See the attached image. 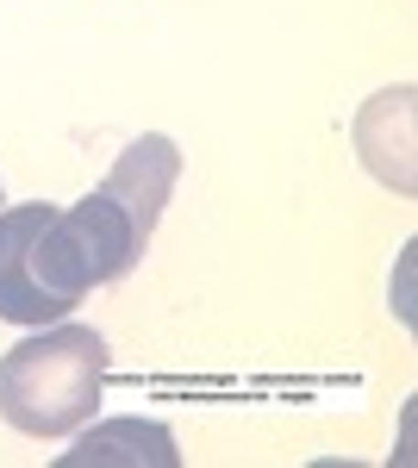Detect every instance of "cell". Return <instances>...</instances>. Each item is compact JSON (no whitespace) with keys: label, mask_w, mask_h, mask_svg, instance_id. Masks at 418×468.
I'll return each mask as SVG.
<instances>
[{"label":"cell","mask_w":418,"mask_h":468,"mask_svg":"<svg viewBox=\"0 0 418 468\" xmlns=\"http://www.w3.org/2000/svg\"><path fill=\"white\" fill-rule=\"evenodd\" d=\"M113 350L94 324H38L0 356V419L19 437H70L94 419Z\"/></svg>","instance_id":"1"},{"label":"cell","mask_w":418,"mask_h":468,"mask_svg":"<svg viewBox=\"0 0 418 468\" xmlns=\"http://www.w3.org/2000/svg\"><path fill=\"white\" fill-rule=\"evenodd\" d=\"M175 176H181L175 138L150 132V138H138V144H125V156L106 169V181L88 194V200L63 207L70 225H75V238H81V250H88L94 288L125 282V275L144 262L150 238H156V218H163V207H169Z\"/></svg>","instance_id":"2"},{"label":"cell","mask_w":418,"mask_h":468,"mask_svg":"<svg viewBox=\"0 0 418 468\" xmlns=\"http://www.w3.org/2000/svg\"><path fill=\"white\" fill-rule=\"evenodd\" d=\"M94 288L88 250L63 207H0V319L57 324Z\"/></svg>","instance_id":"3"},{"label":"cell","mask_w":418,"mask_h":468,"mask_svg":"<svg viewBox=\"0 0 418 468\" xmlns=\"http://www.w3.org/2000/svg\"><path fill=\"white\" fill-rule=\"evenodd\" d=\"M63 463H156V468H175L181 463V450H175V437L163 425H144V419H119V425H101V431H88L75 443Z\"/></svg>","instance_id":"4"}]
</instances>
